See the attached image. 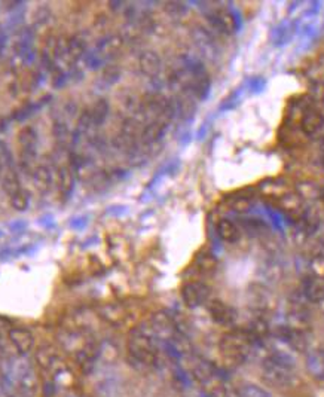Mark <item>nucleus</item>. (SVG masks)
I'll list each match as a JSON object with an SVG mask.
<instances>
[{"label":"nucleus","mask_w":324,"mask_h":397,"mask_svg":"<svg viewBox=\"0 0 324 397\" xmlns=\"http://www.w3.org/2000/svg\"><path fill=\"white\" fill-rule=\"evenodd\" d=\"M320 302H321V307H323V311H324V295H323V298L320 299Z\"/></svg>","instance_id":"nucleus-18"},{"label":"nucleus","mask_w":324,"mask_h":397,"mask_svg":"<svg viewBox=\"0 0 324 397\" xmlns=\"http://www.w3.org/2000/svg\"><path fill=\"white\" fill-rule=\"evenodd\" d=\"M18 146L21 165L30 170L36 161V149H38V132L33 127H24L18 132Z\"/></svg>","instance_id":"nucleus-5"},{"label":"nucleus","mask_w":324,"mask_h":397,"mask_svg":"<svg viewBox=\"0 0 324 397\" xmlns=\"http://www.w3.org/2000/svg\"><path fill=\"white\" fill-rule=\"evenodd\" d=\"M209 312H210L211 319L219 324H230L234 319L232 309L219 299H214L209 304Z\"/></svg>","instance_id":"nucleus-10"},{"label":"nucleus","mask_w":324,"mask_h":397,"mask_svg":"<svg viewBox=\"0 0 324 397\" xmlns=\"http://www.w3.org/2000/svg\"><path fill=\"white\" fill-rule=\"evenodd\" d=\"M36 362L50 374H62L64 370V360L54 345L43 344L36 350Z\"/></svg>","instance_id":"nucleus-6"},{"label":"nucleus","mask_w":324,"mask_h":397,"mask_svg":"<svg viewBox=\"0 0 324 397\" xmlns=\"http://www.w3.org/2000/svg\"><path fill=\"white\" fill-rule=\"evenodd\" d=\"M10 200V204H12V207H14L15 210L18 211H24V210H27L29 207V204H30V197L27 194V190H24L22 188L15 192L14 195L9 197Z\"/></svg>","instance_id":"nucleus-16"},{"label":"nucleus","mask_w":324,"mask_h":397,"mask_svg":"<svg viewBox=\"0 0 324 397\" xmlns=\"http://www.w3.org/2000/svg\"><path fill=\"white\" fill-rule=\"evenodd\" d=\"M9 341L20 354H27L34 347V336L29 329L14 328L9 330Z\"/></svg>","instance_id":"nucleus-8"},{"label":"nucleus","mask_w":324,"mask_h":397,"mask_svg":"<svg viewBox=\"0 0 324 397\" xmlns=\"http://www.w3.org/2000/svg\"><path fill=\"white\" fill-rule=\"evenodd\" d=\"M218 234L223 239V242H227V243H234L235 239L238 238V230L235 228V225L230 221L219 222Z\"/></svg>","instance_id":"nucleus-14"},{"label":"nucleus","mask_w":324,"mask_h":397,"mask_svg":"<svg viewBox=\"0 0 324 397\" xmlns=\"http://www.w3.org/2000/svg\"><path fill=\"white\" fill-rule=\"evenodd\" d=\"M140 63H141L143 71H146L148 75L158 74V70H160V67H161L160 57H158L157 54H153V53H146L145 55L141 57Z\"/></svg>","instance_id":"nucleus-13"},{"label":"nucleus","mask_w":324,"mask_h":397,"mask_svg":"<svg viewBox=\"0 0 324 397\" xmlns=\"http://www.w3.org/2000/svg\"><path fill=\"white\" fill-rule=\"evenodd\" d=\"M198 270L202 272H211L216 270V259L210 253H202L197 259Z\"/></svg>","instance_id":"nucleus-17"},{"label":"nucleus","mask_w":324,"mask_h":397,"mask_svg":"<svg viewBox=\"0 0 324 397\" xmlns=\"http://www.w3.org/2000/svg\"><path fill=\"white\" fill-rule=\"evenodd\" d=\"M219 350L227 365L239 366L248 358L251 350H253V342H251L248 333L230 332L223 335L219 342Z\"/></svg>","instance_id":"nucleus-3"},{"label":"nucleus","mask_w":324,"mask_h":397,"mask_svg":"<svg viewBox=\"0 0 324 397\" xmlns=\"http://www.w3.org/2000/svg\"><path fill=\"white\" fill-rule=\"evenodd\" d=\"M57 186H58L59 197H62L63 200H67L71 194V190H73L75 188V168L71 167L70 162L59 168Z\"/></svg>","instance_id":"nucleus-9"},{"label":"nucleus","mask_w":324,"mask_h":397,"mask_svg":"<svg viewBox=\"0 0 324 397\" xmlns=\"http://www.w3.org/2000/svg\"><path fill=\"white\" fill-rule=\"evenodd\" d=\"M209 295H210L209 287L199 281H192L182 287V299L185 305H188L189 308H195L206 302L209 299Z\"/></svg>","instance_id":"nucleus-7"},{"label":"nucleus","mask_w":324,"mask_h":397,"mask_svg":"<svg viewBox=\"0 0 324 397\" xmlns=\"http://www.w3.org/2000/svg\"><path fill=\"white\" fill-rule=\"evenodd\" d=\"M128 358L139 369H150L160 362L158 344L141 330L133 332L128 340Z\"/></svg>","instance_id":"nucleus-2"},{"label":"nucleus","mask_w":324,"mask_h":397,"mask_svg":"<svg viewBox=\"0 0 324 397\" xmlns=\"http://www.w3.org/2000/svg\"><path fill=\"white\" fill-rule=\"evenodd\" d=\"M100 317L107 321L109 324H113V326H118V324H121L125 320V309L121 305H116V304H109V305H104L100 308L99 311Z\"/></svg>","instance_id":"nucleus-11"},{"label":"nucleus","mask_w":324,"mask_h":397,"mask_svg":"<svg viewBox=\"0 0 324 397\" xmlns=\"http://www.w3.org/2000/svg\"><path fill=\"white\" fill-rule=\"evenodd\" d=\"M141 332H145L146 335H149L152 340L155 341H167L170 342L177 330L173 320L168 317L164 312H158V314H155L146 324V329H140Z\"/></svg>","instance_id":"nucleus-4"},{"label":"nucleus","mask_w":324,"mask_h":397,"mask_svg":"<svg viewBox=\"0 0 324 397\" xmlns=\"http://www.w3.org/2000/svg\"><path fill=\"white\" fill-rule=\"evenodd\" d=\"M239 397H272V394L258 384H244L241 389L238 390Z\"/></svg>","instance_id":"nucleus-15"},{"label":"nucleus","mask_w":324,"mask_h":397,"mask_svg":"<svg viewBox=\"0 0 324 397\" xmlns=\"http://www.w3.org/2000/svg\"><path fill=\"white\" fill-rule=\"evenodd\" d=\"M33 177H34L36 186H38L41 190H48L54 183L52 173L46 165L36 167L34 172H33Z\"/></svg>","instance_id":"nucleus-12"},{"label":"nucleus","mask_w":324,"mask_h":397,"mask_svg":"<svg viewBox=\"0 0 324 397\" xmlns=\"http://www.w3.org/2000/svg\"><path fill=\"white\" fill-rule=\"evenodd\" d=\"M262 379L279 390L295 386V360L286 353L269 354L262 363Z\"/></svg>","instance_id":"nucleus-1"}]
</instances>
